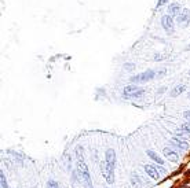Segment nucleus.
<instances>
[{"label":"nucleus","instance_id":"obj_1","mask_svg":"<svg viewBox=\"0 0 190 188\" xmlns=\"http://www.w3.org/2000/svg\"><path fill=\"white\" fill-rule=\"evenodd\" d=\"M76 159H77V176H79L80 181L84 184L85 188H92L90 170H88V166H87V163H85V161H84L83 152H80V150H77Z\"/></svg>","mask_w":190,"mask_h":188},{"label":"nucleus","instance_id":"obj_2","mask_svg":"<svg viewBox=\"0 0 190 188\" xmlns=\"http://www.w3.org/2000/svg\"><path fill=\"white\" fill-rule=\"evenodd\" d=\"M121 95L124 99H139L140 96L145 95V88L138 85V84H129L123 88Z\"/></svg>","mask_w":190,"mask_h":188},{"label":"nucleus","instance_id":"obj_3","mask_svg":"<svg viewBox=\"0 0 190 188\" xmlns=\"http://www.w3.org/2000/svg\"><path fill=\"white\" fill-rule=\"evenodd\" d=\"M153 78H156V69H149L145 70V72L139 73V74L134 76V77L129 78L132 84H142V83H147V81H151Z\"/></svg>","mask_w":190,"mask_h":188},{"label":"nucleus","instance_id":"obj_4","mask_svg":"<svg viewBox=\"0 0 190 188\" xmlns=\"http://www.w3.org/2000/svg\"><path fill=\"white\" fill-rule=\"evenodd\" d=\"M160 23H161V28L164 29V32L167 34H173L175 33V20H173L172 17H171L170 14H165L161 17V20H160Z\"/></svg>","mask_w":190,"mask_h":188},{"label":"nucleus","instance_id":"obj_5","mask_svg":"<svg viewBox=\"0 0 190 188\" xmlns=\"http://www.w3.org/2000/svg\"><path fill=\"white\" fill-rule=\"evenodd\" d=\"M101 170H102V176H103V179L106 180L107 184H113V183H114V168L109 166L103 161L102 165H101Z\"/></svg>","mask_w":190,"mask_h":188},{"label":"nucleus","instance_id":"obj_6","mask_svg":"<svg viewBox=\"0 0 190 188\" xmlns=\"http://www.w3.org/2000/svg\"><path fill=\"white\" fill-rule=\"evenodd\" d=\"M176 25L179 26V28H187L190 23V10L189 9H183L181 11V14L176 17L175 20Z\"/></svg>","mask_w":190,"mask_h":188},{"label":"nucleus","instance_id":"obj_7","mask_svg":"<svg viewBox=\"0 0 190 188\" xmlns=\"http://www.w3.org/2000/svg\"><path fill=\"white\" fill-rule=\"evenodd\" d=\"M170 144H171V147L178 148L181 151H186L189 148V143H187L186 139H181V137H176V136H173L172 140L170 141Z\"/></svg>","mask_w":190,"mask_h":188},{"label":"nucleus","instance_id":"obj_8","mask_svg":"<svg viewBox=\"0 0 190 188\" xmlns=\"http://www.w3.org/2000/svg\"><path fill=\"white\" fill-rule=\"evenodd\" d=\"M162 155H164V158L168 159L170 162H178L179 161V154L173 148H171V147H165V148L162 150Z\"/></svg>","mask_w":190,"mask_h":188},{"label":"nucleus","instance_id":"obj_9","mask_svg":"<svg viewBox=\"0 0 190 188\" xmlns=\"http://www.w3.org/2000/svg\"><path fill=\"white\" fill-rule=\"evenodd\" d=\"M182 6L179 3H176V2H172V3H170L168 4V12L167 14H170L172 18H176L179 14H181V11H182Z\"/></svg>","mask_w":190,"mask_h":188},{"label":"nucleus","instance_id":"obj_10","mask_svg":"<svg viewBox=\"0 0 190 188\" xmlns=\"http://www.w3.org/2000/svg\"><path fill=\"white\" fill-rule=\"evenodd\" d=\"M105 162L112 168H116V152L113 148H107L105 152Z\"/></svg>","mask_w":190,"mask_h":188},{"label":"nucleus","instance_id":"obj_11","mask_svg":"<svg viewBox=\"0 0 190 188\" xmlns=\"http://www.w3.org/2000/svg\"><path fill=\"white\" fill-rule=\"evenodd\" d=\"M143 169H145V172L147 173V176H150L153 180H158L160 177H161L156 166H153V165H143Z\"/></svg>","mask_w":190,"mask_h":188},{"label":"nucleus","instance_id":"obj_12","mask_svg":"<svg viewBox=\"0 0 190 188\" xmlns=\"http://www.w3.org/2000/svg\"><path fill=\"white\" fill-rule=\"evenodd\" d=\"M184 91H186V87L182 85V84H178V85H175L172 89H171L170 96L171 98H176V96H179L181 94H183Z\"/></svg>","mask_w":190,"mask_h":188},{"label":"nucleus","instance_id":"obj_13","mask_svg":"<svg viewBox=\"0 0 190 188\" xmlns=\"http://www.w3.org/2000/svg\"><path fill=\"white\" fill-rule=\"evenodd\" d=\"M146 154H147L149 157H150L151 159H153L154 162L157 163V165H164V159H162V158L160 157L157 152H154L153 150H147V151H146Z\"/></svg>","mask_w":190,"mask_h":188},{"label":"nucleus","instance_id":"obj_14","mask_svg":"<svg viewBox=\"0 0 190 188\" xmlns=\"http://www.w3.org/2000/svg\"><path fill=\"white\" fill-rule=\"evenodd\" d=\"M0 187L2 188H8L7 180H6V176H4V172H0Z\"/></svg>","mask_w":190,"mask_h":188},{"label":"nucleus","instance_id":"obj_15","mask_svg":"<svg viewBox=\"0 0 190 188\" xmlns=\"http://www.w3.org/2000/svg\"><path fill=\"white\" fill-rule=\"evenodd\" d=\"M47 188H61V187H59V184H58V181L50 179L48 181H47Z\"/></svg>","mask_w":190,"mask_h":188},{"label":"nucleus","instance_id":"obj_16","mask_svg":"<svg viewBox=\"0 0 190 188\" xmlns=\"http://www.w3.org/2000/svg\"><path fill=\"white\" fill-rule=\"evenodd\" d=\"M165 73H167V69H164V67L156 69V78H162L165 76Z\"/></svg>","mask_w":190,"mask_h":188},{"label":"nucleus","instance_id":"obj_17","mask_svg":"<svg viewBox=\"0 0 190 188\" xmlns=\"http://www.w3.org/2000/svg\"><path fill=\"white\" fill-rule=\"evenodd\" d=\"M179 129H182L186 133H190V121H186V122H183V124H181V128H179Z\"/></svg>","mask_w":190,"mask_h":188},{"label":"nucleus","instance_id":"obj_18","mask_svg":"<svg viewBox=\"0 0 190 188\" xmlns=\"http://www.w3.org/2000/svg\"><path fill=\"white\" fill-rule=\"evenodd\" d=\"M131 181H132V184H134V185H138V184L140 183L139 176H138L136 173H132V176H131Z\"/></svg>","mask_w":190,"mask_h":188},{"label":"nucleus","instance_id":"obj_19","mask_svg":"<svg viewBox=\"0 0 190 188\" xmlns=\"http://www.w3.org/2000/svg\"><path fill=\"white\" fill-rule=\"evenodd\" d=\"M123 67L125 70H128V72H132V70L135 69V65L134 63H131V62H127V63H124L123 65Z\"/></svg>","mask_w":190,"mask_h":188},{"label":"nucleus","instance_id":"obj_20","mask_svg":"<svg viewBox=\"0 0 190 188\" xmlns=\"http://www.w3.org/2000/svg\"><path fill=\"white\" fill-rule=\"evenodd\" d=\"M167 56L164 55V54H154V56H153V61H156V62H158V61H162V59H165Z\"/></svg>","mask_w":190,"mask_h":188},{"label":"nucleus","instance_id":"obj_21","mask_svg":"<svg viewBox=\"0 0 190 188\" xmlns=\"http://www.w3.org/2000/svg\"><path fill=\"white\" fill-rule=\"evenodd\" d=\"M168 2H170V0H158L157 4H156V9H161L162 6H165V4L168 3Z\"/></svg>","mask_w":190,"mask_h":188},{"label":"nucleus","instance_id":"obj_22","mask_svg":"<svg viewBox=\"0 0 190 188\" xmlns=\"http://www.w3.org/2000/svg\"><path fill=\"white\" fill-rule=\"evenodd\" d=\"M156 168H157V170H158L160 176H165V174H167V170L162 168V165H158V166H156Z\"/></svg>","mask_w":190,"mask_h":188},{"label":"nucleus","instance_id":"obj_23","mask_svg":"<svg viewBox=\"0 0 190 188\" xmlns=\"http://www.w3.org/2000/svg\"><path fill=\"white\" fill-rule=\"evenodd\" d=\"M183 117L186 118V121H190V110H186L183 113Z\"/></svg>","mask_w":190,"mask_h":188},{"label":"nucleus","instance_id":"obj_24","mask_svg":"<svg viewBox=\"0 0 190 188\" xmlns=\"http://www.w3.org/2000/svg\"><path fill=\"white\" fill-rule=\"evenodd\" d=\"M187 96H189V98H190V92H189V94H187Z\"/></svg>","mask_w":190,"mask_h":188},{"label":"nucleus","instance_id":"obj_25","mask_svg":"<svg viewBox=\"0 0 190 188\" xmlns=\"http://www.w3.org/2000/svg\"><path fill=\"white\" fill-rule=\"evenodd\" d=\"M189 74H190V70H189Z\"/></svg>","mask_w":190,"mask_h":188},{"label":"nucleus","instance_id":"obj_26","mask_svg":"<svg viewBox=\"0 0 190 188\" xmlns=\"http://www.w3.org/2000/svg\"><path fill=\"white\" fill-rule=\"evenodd\" d=\"M189 48H190V47H189Z\"/></svg>","mask_w":190,"mask_h":188}]
</instances>
